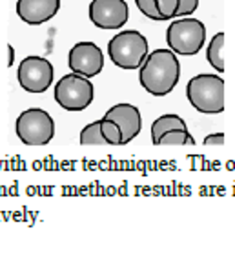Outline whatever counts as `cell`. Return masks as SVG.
<instances>
[{
    "label": "cell",
    "instance_id": "cell-12",
    "mask_svg": "<svg viewBox=\"0 0 235 260\" xmlns=\"http://www.w3.org/2000/svg\"><path fill=\"white\" fill-rule=\"evenodd\" d=\"M171 129H188L186 122L183 118L179 117V115H173V113H168V115H162L159 117L155 122L152 124V140L153 144H159V139H161L162 135L168 133Z\"/></svg>",
    "mask_w": 235,
    "mask_h": 260
},
{
    "label": "cell",
    "instance_id": "cell-2",
    "mask_svg": "<svg viewBox=\"0 0 235 260\" xmlns=\"http://www.w3.org/2000/svg\"><path fill=\"white\" fill-rule=\"evenodd\" d=\"M186 96L199 113L219 115L224 111V80L214 73L192 77L188 80Z\"/></svg>",
    "mask_w": 235,
    "mask_h": 260
},
{
    "label": "cell",
    "instance_id": "cell-4",
    "mask_svg": "<svg viewBox=\"0 0 235 260\" xmlns=\"http://www.w3.org/2000/svg\"><path fill=\"white\" fill-rule=\"evenodd\" d=\"M168 48L177 55H197L206 44V26L197 18H175L166 31Z\"/></svg>",
    "mask_w": 235,
    "mask_h": 260
},
{
    "label": "cell",
    "instance_id": "cell-15",
    "mask_svg": "<svg viewBox=\"0 0 235 260\" xmlns=\"http://www.w3.org/2000/svg\"><path fill=\"white\" fill-rule=\"evenodd\" d=\"M157 146H195V139L188 129H171L162 135Z\"/></svg>",
    "mask_w": 235,
    "mask_h": 260
},
{
    "label": "cell",
    "instance_id": "cell-19",
    "mask_svg": "<svg viewBox=\"0 0 235 260\" xmlns=\"http://www.w3.org/2000/svg\"><path fill=\"white\" fill-rule=\"evenodd\" d=\"M199 8V0H181V4H179L177 9V17H188V15H193Z\"/></svg>",
    "mask_w": 235,
    "mask_h": 260
},
{
    "label": "cell",
    "instance_id": "cell-8",
    "mask_svg": "<svg viewBox=\"0 0 235 260\" xmlns=\"http://www.w3.org/2000/svg\"><path fill=\"white\" fill-rule=\"evenodd\" d=\"M87 15L100 29H121L130 18V8L126 0H92Z\"/></svg>",
    "mask_w": 235,
    "mask_h": 260
},
{
    "label": "cell",
    "instance_id": "cell-20",
    "mask_svg": "<svg viewBox=\"0 0 235 260\" xmlns=\"http://www.w3.org/2000/svg\"><path fill=\"white\" fill-rule=\"evenodd\" d=\"M224 144V133H212L204 139V146H222Z\"/></svg>",
    "mask_w": 235,
    "mask_h": 260
},
{
    "label": "cell",
    "instance_id": "cell-1",
    "mask_svg": "<svg viewBox=\"0 0 235 260\" xmlns=\"http://www.w3.org/2000/svg\"><path fill=\"white\" fill-rule=\"evenodd\" d=\"M181 78V62L171 49H155L148 53L139 68L140 86L153 96H164L175 89Z\"/></svg>",
    "mask_w": 235,
    "mask_h": 260
},
{
    "label": "cell",
    "instance_id": "cell-9",
    "mask_svg": "<svg viewBox=\"0 0 235 260\" xmlns=\"http://www.w3.org/2000/svg\"><path fill=\"white\" fill-rule=\"evenodd\" d=\"M68 66L75 73L92 78L104 70V53L93 42H78L70 49Z\"/></svg>",
    "mask_w": 235,
    "mask_h": 260
},
{
    "label": "cell",
    "instance_id": "cell-6",
    "mask_svg": "<svg viewBox=\"0 0 235 260\" xmlns=\"http://www.w3.org/2000/svg\"><path fill=\"white\" fill-rule=\"evenodd\" d=\"M15 131L26 146H46L55 135V122L46 109L30 108L18 115Z\"/></svg>",
    "mask_w": 235,
    "mask_h": 260
},
{
    "label": "cell",
    "instance_id": "cell-17",
    "mask_svg": "<svg viewBox=\"0 0 235 260\" xmlns=\"http://www.w3.org/2000/svg\"><path fill=\"white\" fill-rule=\"evenodd\" d=\"M181 0H155L157 11L162 17V20H170L177 17V9Z\"/></svg>",
    "mask_w": 235,
    "mask_h": 260
},
{
    "label": "cell",
    "instance_id": "cell-21",
    "mask_svg": "<svg viewBox=\"0 0 235 260\" xmlns=\"http://www.w3.org/2000/svg\"><path fill=\"white\" fill-rule=\"evenodd\" d=\"M8 51H9V60H8V66H9V68H13V66H15V48H13V46H11V44H9V46H8Z\"/></svg>",
    "mask_w": 235,
    "mask_h": 260
},
{
    "label": "cell",
    "instance_id": "cell-14",
    "mask_svg": "<svg viewBox=\"0 0 235 260\" xmlns=\"http://www.w3.org/2000/svg\"><path fill=\"white\" fill-rule=\"evenodd\" d=\"M80 144H82V146H108L104 135H102L100 120L87 124V126L80 131Z\"/></svg>",
    "mask_w": 235,
    "mask_h": 260
},
{
    "label": "cell",
    "instance_id": "cell-7",
    "mask_svg": "<svg viewBox=\"0 0 235 260\" xmlns=\"http://www.w3.org/2000/svg\"><path fill=\"white\" fill-rule=\"evenodd\" d=\"M53 77H55L53 64L44 56L31 55L18 64V84L27 93H44L53 84Z\"/></svg>",
    "mask_w": 235,
    "mask_h": 260
},
{
    "label": "cell",
    "instance_id": "cell-5",
    "mask_svg": "<svg viewBox=\"0 0 235 260\" xmlns=\"http://www.w3.org/2000/svg\"><path fill=\"white\" fill-rule=\"evenodd\" d=\"M95 87L92 80L80 73L64 75L55 86V100L66 111H84L93 102Z\"/></svg>",
    "mask_w": 235,
    "mask_h": 260
},
{
    "label": "cell",
    "instance_id": "cell-16",
    "mask_svg": "<svg viewBox=\"0 0 235 260\" xmlns=\"http://www.w3.org/2000/svg\"><path fill=\"white\" fill-rule=\"evenodd\" d=\"M100 127L104 135L108 146H122V129L117 122L109 120V118H100Z\"/></svg>",
    "mask_w": 235,
    "mask_h": 260
},
{
    "label": "cell",
    "instance_id": "cell-13",
    "mask_svg": "<svg viewBox=\"0 0 235 260\" xmlns=\"http://www.w3.org/2000/svg\"><path fill=\"white\" fill-rule=\"evenodd\" d=\"M222 48H224V33L219 31V33H215L214 35V39L210 40L208 48H206V58H208L210 66H212L217 73H224Z\"/></svg>",
    "mask_w": 235,
    "mask_h": 260
},
{
    "label": "cell",
    "instance_id": "cell-11",
    "mask_svg": "<svg viewBox=\"0 0 235 260\" xmlns=\"http://www.w3.org/2000/svg\"><path fill=\"white\" fill-rule=\"evenodd\" d=\"M104 118L117 122L122 129V146L130 144L142 129V118L137 106L133 104H117L106 111Z\"/></svg>",
    "mask_w": 235,
    "mask_h": 260
},
{
    "label": "cell",
    "instance_id": "cell-18",
    "mask_svg": "<svg viewBox=\"0 0 235 260\" xmlns=\"http://www.w3.org/2000/svg\"><path fill=\"white\" fill-rule=\"evenodd\" d=\"M135 4L144 17L152 18V20H162V17L159 15V11H157L155 0H135Z\"/></svg>",
    "mask_w": 235,
    "mask_h": 260
},
{
    "label": "cell",
    "instance_id": "cell-3",
    "mask_svg": "<svg viewBox=\"0 0 235 260\" xmlns=\"http://www.w3.org/2000/svg\"><path fill=\"white\" fill-rule=\"evenodd\" d=\"M148 53V39L135 29L121 31L108 42L109 60L121 70H139Z\"/></svg>",
    "mask_w": 235,
    "mask_h": 260
},
{
    "label": "cell",
    "instance_id": "cell-10",
    "mask_svg": "<svg viewBox=\"0 0 235 260\" xmlns=\"http://www.w3.org/2000/svg\"><path fill=\"white\" fill-rule=\"evenodd\" d=\"M61 9V0H18L17 15L22 22L30 26H40L46 24Z\"/></svg>",
    "mask_w": 235,
    "mask_h": 260
}]
</instances>
